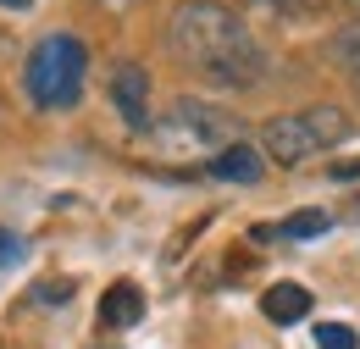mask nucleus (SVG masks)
<instances>
[{
	"instance_id": "1",
	"label": "nucleus",
	"mask_w": 360,
	"mask_h": 349,
	"mask_svg": "<svg viewBox=\"0 0 360 349\" xmlns=\"http://www.w3.org/2000/svg\"><path fill=\"white\" fill-rule=\"evenodd\" d=\"M167 44L188 72L217 89H255L266 78V50L222 0H183L167 17Z\"/></svg>"
},
{
	"instance_id": "2",
	"label": "nucleus",
	"mask_w": 360,
	"mask_h": 349,
	"mask_svg": "<svg viewBox=\"0 0 360 349\" xmlns=\"http://www.w3.org/2000/svg\"><path fill=\"white\" fill-rule=\"evenodd\" d=\"M84 72H89L84 39H72V34H45V39L28 50V61H22V89H28L34 106L67 111V106H78V94H84Z\"/></svg>"
},
{
	"instance_id": "3",
	"label": "nucleus",
	"mask_w": 360,
	"mask_h": 349,
	"mask_svg": "<svg viewBox=\"0 0 360 349\" xmlns=\"http://www.w3.org/2000/svg\"><path fill=\"white\" fill-rule=\"evenodd\" d=\"M338 139H349V117L338 106H311V111H283L261 128V150L266 161H283V167H300L321 150H333Z\"/></svg>"
},
{
	"instance_id": "4",
	"label": "nucleus",
	"mask_w": 360,
	"mask_h": 349,
	"mask_svg": "<svg viewBox=\"0 0 360 349\" xmlns=\"http://www.w3.org/2000/svg\"><path fill=\"white\" fill-rule=\"evenodd\" d=\"M172 128H178L188 144H200V150L238 144V122L227 117L222 106H205V100H178V106H172Z\"/></svg>"
},
{
	"instance_id": "5",
	"label": "nucleus",
	"mask_w": 360,
	"mask_h": 349,
	"mask_svg": "<svg viewBox=\"0 0 360 349\" xmlns=\"http://www.w3.org/2000/svg\"><path fill=\"white\" fill-rule=\"evenodd\" d=\"M111 106L122 111L128 128H150V72L139 61L111 67Z\"/></svg>"
},
{
	"instance_id": "6",
	"label": "nucleus",
	"mask_w": 360,
	"mask_h": 349,
	"mask_svg": "<svg viewBox=\"0 0 360 349\" xmlns=\"http://www.w3.org/2000/svg\"><path fill=\"white\" fill-rule=\"evenodd\" d=\"M205 172L222 177V183H261L266 161H261V150H255L250 139H238V144H227V150H217V156L205 161Z\"/></svg>"
},
{
	"instance_id": "7",
	"label": "nucleus",
	"mask_w": 360,
	"mask_h": 349,
	"mask_svg": "<svg viewBox=\"0 0 360 349\" xmlns=\"http://www.w3.org/2000/svg\"><path fill=\"white\" fill-rule=\"evenodd\" d=\"M261 310H266L277 327L305 322V316H311V288H300V283H271L266 294H261Z\"/></svg>"
},
{
	"instance_id": "8",
	"label": "nucleus",
	"mask_w": 360,
	"mask_h": 349,
	"mask_svg": "<svg viewBox=\"0 0 360 349\" xmlns=\"http://www.w3.org/2000/svg\"><path fill=\"white\" fill-rule=\"evenodd\" d=\"M139 316H144V294H139L134 283H111L105 300H100V322L105 327H134Z\"/></svg>"
},
{
	"instance_id": "9",
	"label": "nucleus",
	"mask_w": 360,
	"mask_h": 349,
	"mask_svg": "<svg viewBox=\"0 0 360 349\" xmlns=\"http://www.w3.org/2000/svg\"><path fill=\"white\" fill-rule=\"evenodd\" d=\"M316 349H360V338L349 322H321L316 327Z\"/></svg>"
},
{
	"instance_id": "10",
	"label": "nucleus",
	"mask_w": 360,
	"mask_h": 349,
	"mask_svg": "<svg viewBox=\"0 0 360 349\" xmlns=\"http://www.w3.org/2000/svg\"><path fill=\"white\" fill-rule=\"evenodd\" d=\"M327 227H333L327 211H300V217L283 222V233H288V239H316V233H327Z\"/></svg>"
},
{
	"instance_id": "11",
	"label": "nucleus",
	"mask_w": 360,
	"mask_h": 349,
	"mask_svg": "<svg viewBox=\"0 0 360 349\" xmlns=\"http://www.w3.org/2000/svg\"><path fill=\"white\" fill-rule=\"evenodd\" d=\"M67 294H72V283H45V288H39V300H45V305H61Z\"/></svg>"
},
{
	"instance_id": "12",
	"label": "nucleus",
	"mask_w": 360,
	"mask_h": 349,
	"mask_svg": "<svg viewBox=\"0 0 360 349\" xmlns=\"http://www.w3.org/2000/svg\"><path fill=\"white\" fill-rule=\"evenodd\" d=\"M6 261H17V233L0 227V266H6Z\"/></svg>"
},
{
	"instance_id": "13",
	"label": "nucleus",
	"mask_w": 360,
	"mask_h": 349,
	"mask_svg": "<svg viewBox=\"0 0 360 349\" xmlns=\"http://www.w3.org/2000/svg\"><path fill=\"white\" fill-rule=\"evenodd\" d=\"M333 177H360V156H349V161H333Z\"/></svg>"
},
{
	"instance_id": "14",
	"label": "nucleus",
	"mask_w": 360,
	"mask_h": 349,
	"mask_svg": "<svg viewBox=\"0 0 360 349\" xmlns=\"http://www.w3.org/2000/svg\"><path fill=\"white\" fill-rule=\"evenodd\" d=\"M0 6H11V11H28V6H34V0H0Z\"/></svg>"
},
{
	"instance_id": "15",
	"label": "nucleus",
	"mask_w": 360,
	"mask_h": 349,
	"mask_svg": "<svg viewBox=\"0 0 360 349\" xmlns=\"http://www.w3.org/2000/svg\"><path fill=\"white\" fill-rule=\"evenodd\" d=\"M349 11H360V0H349Z\"/></svg>"
},
{
	"instance_id": "16",
	"label": "nucleus",
	"mask_w": 360,
	"mask_h": 349,
	"mask_svg": "<svg viewBox=\"0 0 360 349\" xmlns=\"http://www.w3.org/2000/svg\"><path fill=\"white\" fill-rule=\"evenodd\" d=\"M355 78H360V67H355Z\"/></svg>"
}]
</instances>
